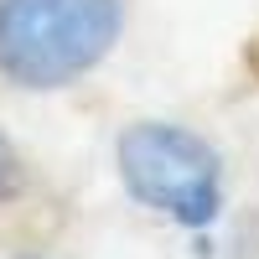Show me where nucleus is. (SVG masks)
I'll return each mask as SVG.
<instances>
[{"mask_svg": "<svg viewBox=\"0 0 259 259\" xmlns=\"http://www.w3.org/2000/svg\"><path fill=\"white\" fill-rule=\"evenodd\" d=\"M11 192H16V150L0 135V197H11Z\"/></svg>", "mask_w": 259, "mask_h": 259, "instance_id": "7ed1b4c3", "label": "nucleus"}, {"mask_svg": "<svg viewBox=\"0 0 259 259\" xmlns=\"http://www.w3.org/2000/svg\"><path fill=\"white\" fill-rule=\"evenodd\" d=\"M119 177L135 202L187 228H202L223 207V166L218 150L182 124L145 119L119 135Z\"/></svg>", "mask_w": 259, "mask_h": 259, "instance_id": "f03ea898", "label": "nucleus"}, {"mask_svg": "<svg viewBox=\"0 0 259 259\" xmlns=\"http://www.w3.org/2000/svg\"><path fill=\"white\" fill-rule=\"evenodd\" d=\"M26 259H31V254H26Z\"/></svg>", "mask_w": 259, "mask_h": 259, "instance_id": "20e7f679", "label": "nucleus"}, {"mask_svg": "<svg viewBox=\"0 0 259 259\" xmlns=\"http://www.w3.org/2000/svg\"><path fill=\"white\" fill-rule=\"evenodd\" d=\"M119 0H0V73L21 89H62L104 62Z\"/></svg>", "mask_w": 259, "mask_h": 259, "instance_id": "f257e3e1", "label": "nucleus"}]
</instances>
